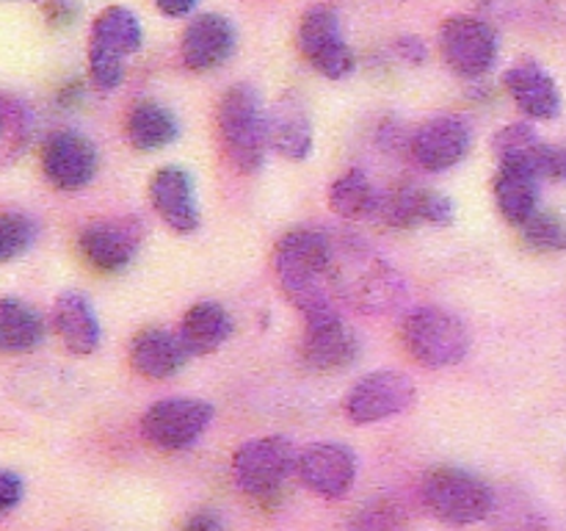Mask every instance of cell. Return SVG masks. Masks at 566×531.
<instances>
[{
	"label": "cell",
	"mask_w": 566,
	"mask_h": 531,
	"mask_svg": "<svg viewBox=\"0 0 566 531\" xmlns=\"http://www.w3.org/2000/svg\"><path fill=\"white\" fill-rule=\"evenodd\" d=\"M332 238L321 230H291L274 249V271L285 296L307 324L335 319L337 304L329 280Z\"/></svg>",
	"instance_id": "cell-1"
},
{
	"label": "cell",
	"mask_w": 566,
	"mask_h": 531,
	"mask_svg": "<svg viewBox=\"0 0 566 531\" xmlns=\"http://www.w3.org/2000/svg\"><path fill=\"white\" fill-rule=\"evenodd\" d=\"M332 291L343 296L359 313H387L403 302V280L387 260L370 249L346 243L335 249L332 243V269H329Z\"/></svg>",
	"instance_id": "cell-2"
},
{
	"label": "cell",
	"mask_w": 566,
	"mask_h": 531,
	"mask_svg": "<svg viewBox=\"0 0 566 531\" xmlns=\"http://www.w3.org/2000/svg\"><path fill=\"white\" fill-rule=\"evenodd\" d=\"M219 138L227 160L243 175H254L265 160L269 147V111L249 83H235L219 103Z\"/></svg>",
	"instance_id": "cell-3"
},
{
	"label": "cell",
	"mask_w": 566,
	"mask_h": 531,
	"mask_svg": "<svg viewBox=\"0 0 566 531\" xmlns=\"http://www.w3.org/2000/svg\"><path fill=\"white\" fill-rule=\"evenodd\" d=\"M420 501L442 523L473 525L492 514L495 490L470 470L440 465L420 481Z\"/></svg>",
	"instance_id": "cell-4"
},
{
	"label": "cell",
	"mask_w": 566,
	"mask_h": 531,
	"mask_svg": "<svg viewBox=\"0 0 566 531\" xmlns=\"http://www.w3.org/2000/svg\"><path fill=\"white\" fill-rule=\"evenodd\" d=\"M144 31L138 17L125 6H108L92 22L88 33V77L99 92H114L125 77V59L138 53Z\"/></svg>",
	"instance_id": "cell-5"
},
{
	"label": "cell",
	"mask_w": 566,
	"mask_h": 531,
	"mask_svg": "<svg viewBox=\"0 0 566 531\" xmlns=\"http://www.w3.org/2000/svg\"><path fill=\"white\" fill-rule=\"evenodd\" d=\"M401 341L415 363L426 368H451L470 352V332L442 308H418L403 319Z\"/></svg>",
	"instance_id": "cell-6"
},
{
	"label": "cell",
	"mask_w": 566,
	"mask_h": 531,
	"mask_svg": "<svg viewBox=\"0 0 566 531\" xmlns=\"http://www.w3.org/2000/svg\"><path fill=\"white\" fill-rule=\"evenodd\" d=\"M296 462L298 454L287 437H254V440L243 442L232 457V479L241 492L258 498V501H269V498L280 496V487L296 470Z\"/></svg>",
	"instance_id": "cell-7"
},
{
	"label": "cell",
	"mask_w": 566,
	"mask_h": 531,
	"mask_svg": "<svg viewBox=\"0 0 566 531\" xmlns=\"http://www.w3.org/2000/svg\"><path fill=\"white\" fill-rule=\"evenodd\" d=\"M298 50L310 66L329 81H343L354 72V53L332 6L315 3L304 11L298 22Z\"/></svg>",
	"instance_id": "cell-8"
},
{
	"label": "cell",
	"mask_w": 566,
	"mask_h": 531,
	"mask_svg": "<svg viewBox=\"0 0 566 531\" xmlns=\"http://www.w3.org/2000/svg\"><path fill=\"white\" fill-rule=\"evenodd\" d=\"M213 420V407L199 398H164L142 415V437L160 451H186Z\"/></svg>",
	"instance_id": "cell-9"
},
{
	"label": "cell",
	"mask_w": 566,
	"mask_h": 531,
	"mask_svg": "<svg viewBox=\"0 0 566 531\" xmlns=\"http://www.w3.org/2000/svg\"><path fill=\"white\" fill-rule=\"evenodd\" d=\"M440 53L457 75H486L497 61L495 28L473 14L448 17L440 28Z\"/></svg>",
	"instance_id": "cell-10"
},
{
	"label": "cell",
	"mask_w": 566,
	"mask_h": 531,
	"mask_svg": "<svg viewBox=\"0 0 566 531\" xmlns=\"http://www.w3.org/2000/svg\"><path fill=\"white\" fill-rule=\"evenodd\" d=\"M412 402L415 385L407 374H401V371H376V374L363 376L346 393L343 409H346L352 424L368 426L376 424V420L401 415L403 409L412 407Z\"/></svg>",
	"instance_id": "cell-11"
},
{
	"label": "cell",
	"mask_w": 566,
	"mask_h": 531,
	"mask_svg": "<svg viewBox=\"0 0 566 531\" xmlns=\"http://www.w3.org/2000/svg\"><path fill=\"white\" fill-rule=\"evenodd\" d=\"M473 147V127L464 116L440 114L409 136V155L426 171H446L464 160Z\"/></svg>",
	"instance_id": "cell-12"
},
{
	"label": "cell",
	"mask_w": 566,
	"mask_h": 531,
	"mask_svg": "<svg viewBox=\"0 0 566 531\" xmlns=\"http://www.w3.org/2000/svg\"><path fill=\"white\" fill-rule=\"evenodd\" d=\"M42 171L59 191H77L97 175V149L75 131H55L44 138Z\"/></svg>",
	"instance_id": "cell-13"
},
{
	"label": "cell",
	"mask_w": 566,
	"mask_h": 531,
	"mask_svg": "<svg viewBox=\"0 0 566 531\" xmlns=\"http://www.w3.org/2000/svg\"><path fill=\"white\" fill-rule=\"evenodd\" d=\"M296 473L315 496L337 501L346 498L357 481V457L340 442H315L298 454Z\"/></svg>",
	"instance_id": "cell-14"
},
{
	"label": "cell",
	"mask_w": 566,
	"mask_h": 531,
	"mask_svg": "<svg viewBox=\"0 0 566 531\" xmlns=\"http://www.w3.org/2000/svg\"><path fill=\"white\" fill-rule=\"evenodd\" d=\"M142 221L133 216H122V219H97L86 225L77 238L81 254L86 258L88 266L97 271H119L136 258L138 247H142Z\"/></svg>",
	"instance_id": "cell-15"
},
{
	"label": "cell",
	"mask_w": 566,
	"mask_h": 531,
	"mask_svg": "<svg viewBox=\"0 0 566 531\" xmlns=\"http://www.w3.org/2000/svg\"><path fill=\"white\" fill-rule=\"evenodd\" d=\"M235 50V28L221 14H197L182 31V64L191 72H210Z\"/></svg>",
	"instance_id": "cell-16"
},
{
	"label": "cell",
	"mask_w": 566,
	"mask_h": 531,
	"mask_svg": "<svg viewBox=\"0 0 566 531\" xmlns=\"http://www.w3.org/2000/svg\"><path fill=\"white\" fill-rule=\"evenodd\" d=\"M376 214L390 227H448L453 221V216H457V210H453L451 199L431 191V188L401 186L379 199V210Z\"/></svg>",
	"instance_id": "cell-17"
},
{
	"label": "cell",
	"mask_w": 566,
	"mask_h": 531,
	"mask_svg": "<svg viewBox=\"0 0 566 531\" xmlns=\"http://www.w3.org/2000/svg\"><path fill=\"white\" fill-rule=\"evenodd\" d=\"M149 199L155 214L169 230L193 232L199 227V208L191 175L180 166H160L149 180Z\"/></svg>",
	"instance_id": "cell-18"
},
{
	"label": "cell",
	"mask_w": 566,
	"mask_h": 531,
	"mask_svg": "<svg viewBox=\"0 0 566 531\" xmlns=\"http://www.w3.org/2000/svg\"><path fill=\"white\" fill-rule=\"evenodd\" d=\"M503 86L520 111L531 119H556L562 114V92L551 72L536 61H520L503 72Z\"/></svg>",
	"instance_id": "cell-19"
},
{
	"label": "cell",
	"mask_w": 566,
	"mask_h": 531,
	"mask_svg": "<svg viewBox=\"0 0 566 531\" xmlns=\"http://www.w3.org/2000/svg\"><path fill=\"white\" fill-rule=\"evenodd\" d=\"M492 153L501 164L523 166L534 171L539 180H553V171H556V147L542 142L539 133L528 122H512L501 127L492 138Z\"/></svg>",
	"instance_id": "cell-20"
},
{
	"label": "cell",
	"mask_w": 566,
	"mask_h": 531,
	"mask_svg": "<svg viewBox=\"0 0 566 531\" xmlns=\"http://www.w3.org/2000/svg\"><path fill=\"white\" fill-rule=\"evenodd\" d=\"M357 335L343 324L340 315L324 321H313L304 330L302 357L304 363L318 371H340L357 360Z\"/></svg>",
	"instance_id": "cell-21"
},
{
	"label": "cell",
	"mask_w": 566,
	"mask_h": 531,
	"mask_svg": "<svg viewBox=\"0 0 566 531\" xmlns=\"http://www.w3.org/2000/svg\"><path fill=\"white\" fill-rule=\"evenodd\" d=\"M191 357L182 346L180 335L160 326L142 330L130 343V363L147 379H169Z\"/></svg>",
	"instance_id": "cell-22"
},
{
	"label": "cell",
	"mask_w": 566,
	"mask_h": 531,
	"mask_svg": "<svg viewBox=\"0 0 566 531\" xmlns=\"http://www.w3.org/2000/svg\"><path fill=\"white\" fill-rule=\"evenodd\" d=\"M269 144L291 160H304L313 153V122L296 94H285L271 105Z\"/></svg>",
	"instance_id": "cell-23"
},
{
	"label": "cell",
	"mask_w": 566,
	"mask_h": 531,
	"mask_svg": "<svg viewBox=\"0 0 566 531\" xmlns=\"http://www.w3.org/2000/svg\"><path fill=\"white\" fill-rule=\"evenodd\" d=\"M53 326L66 352L86 357L99 346V321L83 293L64 291L53 304Z\"/></svg>",
	"instance_id": "cell-24"
},
{
	"label": "cell",
	"mask_w": 566,
	"mask_h": 531,
	"mask_svg": "<svg viewBox=\"0 0 566 531\" xmlns=\"http://www.w3.org/2000/svg\"><path fill=\"white\" fill-rule=\"evenodd\" d=\"M539 177L534 171L523 169V166L501 164L495 175V202L503 219L514 227H523L531 216L536 214L539 205Z\"/></svg>",
	"instance_id": "cell-25"
},
{
	"label": "cell",
	"mask_w": 566,
	"mask_h": 531,
	"mask_svg": "<svg viewBox=\"0 0 566 531\" xmlns=\"http://www.w3.org/2000/svg\"><path fill=\"white\" fill-rule=\"evenodd\" d=\"M180 335L182 346L188 348V354H213L216 348L224 346L232 335V321L227 315V310L216 302H199L193 308H188V313L180 321Z\"/></svg>",
	"instance_id": "cell-26"
},
{
	"label": "cell",
	"mask_w": 566,
	"mask_h": 531,
	"mask_svg": "<svg viewBox=\"0 0 566 531\" xmlns=\"http://www.w3.org/2000/svg\"><path fill=\"white\" fill-rule=\"evenodd\" d=\"M44 319L36 308L14 296L0 299V352H31L44 341Z\"/></svg>",
	"instance_id": "cell-27"
},
{
	"label": "cell",
	"mask_w": 566,
	"mask_h": 531,
	"mask_svg": "<svg viewBox=\"0 0 566 531\" xmlns=\"http://www.w3.org/2000/svg\"><path fill=\"white\" fill-rule=\"evenodd\" d=\"M177 119L169 108L153 100H142L130 108L125 122V136L130 147L142 149V153H153V149L166 147L177 138Z\"/></svg>",
	"instance_id": "cell-28"
},
{
	"label": "cell",
	"mask_w": 566,
	"mask_h": 531,
	"mask_svg": "<svg viewBox=\"0 0 566 531\" xmlns=\"http://www.w3.org/2000/svg\"><path fill=\"white\" fill-rule=\"evenodd\" d=\"M379 194L370 186L368 175L363 169H352L346 175L337 177L329 188V208L335 210L340 219L357 221L368 219L379 210Z\"/></svg>",
	"instance_id": "cell-29"
},
{
	"label": "cell",
	"mask_w": 566,
	"mask_h": 531,
	"mask_svg": "<svg viewBox=\"0 0 566 531\" xmlns=\"http://www.w3.org/2000/svg\"><path fill=\"white\" fill-rule=\"evenodd\" d=\"M490 518L501 531H545V518L539 509L517 490L495 492Z\"/></svg>",
	"instance_id": "cell-30"
},
{
	"label": "cell",
	"mask_w": 566,
	"mask_h": 531,
	"mask_svg": "<svg viewBox=\"0 0 566 531\" xmlns=\"http://www.w3.org/2000/svg\"><path fill=\"white\" fill-rule=\"evenodd\" d=\"M352 531H403L407 529V509L396 498L379 496L363 503L348 520Z\"/></svg>",
	"instance_id": "cell-31"
},
{
	"label": "cell",
	"mask_w": 566,
	"mask_h": 531,
	"mask_svg": "<svg viewBox=\"0 0 566 531\" xmlns=\"http://www.w3.org/2000/svg\"><path fill=\"white\" fill-rule=\"evenodd\" d=\"M525 247L536 249V252H566V221L558 219L556 214L547 210H536L523 227Z\"/></svg>",
	"instance_id": "cell-32"
},
{
	"label": "cell",
	"mask_w": 566,
	"mask_h": 531,
	"mask_svg": "<svg viewBox=\"0 0 566 531\" xmlns=\"http://www.w3.org/2000/svg\"><path fill=\"white\" fill-rule=\"evenodd\" d=\"M36 241V225L22 214H0V263L20 258Z\"/></svg>",
	"instance_id": "cell-33"
},
{
	"label": "cell",
	"mask_w": 566,
	"mask_h": 531,
	"mask_svg": "<svg viewBox=\"0 0 566 531\" xmlns=\"http://www.w3.org/2000/svg\"><path fill=\"white\" fill-rule=\"evenodd\" d=\"M22 501V479L14 470H0V514L11 512Z\"/></svg>",
	"instance_id": "cell-34"
},
{
	"label": "cell",
	"mask_w": 566,
	"mask_h": 531,
	"mask_svg": "<svg viewBox=\"0 0 566 531\" xmlns=\"http://www.w3.org/2000/svg\"><path fill=\"white\" fill-rule=\"evenodd\" d=\"M396 53L401 55L407 64H423V61L429 59V48H426V42L420 37H401V39H398Z\"/></svg>",
	"instance_id": "cell-35"
},
{
	"label": "cell",
	"mask_w": 566,
	"mask_h": 531,
	"mask_svg": "<svg viewBox=\"0 0 566 531\" xmlns=\"http://www.w3.org/2000/svg\"><path fill=\"white\" fill-rule=\"evenodd\" d=\"M182 531H221V520H219V514H213L205 509V512L191 514V518H188V523L182 525Z\"/></svg>",
	"instance_id": "cell-36"
},
{
	"label": "cell",
	"mask_w": 566,
	"mask_h": 531,
	"mask_svg": "<svg viewBox=\"0 0 566 531\" xmlns=\"http://www.w3.org/2000/svg\"><path fill=\"white\" fill-rule=\"evenodd\" d=\"M199 0H155V6H158L160 11H164L166 17H186L191 14L193 9H197Z\"/></svg>",
	"instance_id": "cell-37"
},
{
	"label": "cell",
	"mask_w": 566,
	"mask_h": 531,
	"mask_svg": "<svg viewBox=\"0 0 566 531\" xmlns=\"http://www.w3.org/2000/svg\"><path fill=\"white\" fill-rule=\"evenodd\" d=\"M553 180H566V147H556V171Z\"/></svg>",
	"instance_id": "cell-38"
},
{
	"label": "cell",
	"mask_w": 566,
	"mask_h": 531,
	"mask_svg": "<svg viewBox=\"0 0 566 531\" xmlns=\"http://www.w3.org/2000/svg\"><path fill=\"white\" fill-rule=\"evenodd\" d=\"M0 131H3V116H0Z\"/></svg>",
	"instance_id": "cell-39"
}]
</instances>
